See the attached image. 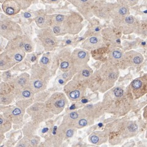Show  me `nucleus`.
Listing matches in <instances>:
<instances>
[{
	"mask_svg": "<svg viewBox=\"0 0 147 147\" xmlns=\"http://www.w3.org/2000/svg\"><path fill=\"white\" fill-rule=\"evenodd\" d=\"M105 93L102 104L105 112L122 117L129 112L134 107L135 100L127 88L113 87Z\"/></svg>",
	"mask_w": 147,
	"mask_h": 147,
	"instance_id": "obj_1",
	"label": "nucleus"
},
{
	"mask_svg": "<svg viewBox=\"0 0 147 147\" xmlns=\"http://www.w3.org/2000/svg\"><path fill=\"white\" fill-rule=\"evenodd\" d=\"M119 68L109 61L103 64L87 80V85L92 90L101 93L112 88L119 76Z\"/></svg>",
	"mask_w": 147,
	"mask_h": 147,
	"instance_id": "obj_2",
	"label": "nucleus"
},
{
	"mask_svg": "<svg viewBox=\"0 0 147 147\" xmlns=\"http://www.w3.org/2000/svg\"><path fill=\"white\" fill-rule=\"evenodd\" d=\"M84 18L79 12H71L66 14L52 15L50 28L56 36L76 34L82 30Z\"/></svg>",
	"mask_w": 147,
	"mask_h": 147,
	"instance_id": "obj_3",
	"label": "nucleus"
},
{
	"mask_svg": "<svg viewBox=\"0 0 147 147\" xmlns=\"http://www.w3.org/2000/svg\"><path fill=\"white\" fill-rule=\"evenodd\" d=\"M105 131L108 135L109 143L116 145L136 136L139 131V126L136 121L122 118L108 124Z\"/></svg>",
	"mask_w": 147,
	"mask_h": 147,
	"instance_id": "obj_4",
	"label": "nucleus"
},
{
	"mask_svg": "<svg viewBox=\"0 0 147 147\" xmlns=\"http://www.w3.org/2000/svg\"><path fill=\"white\" fill-rule=\"evenodd\" d=\"M113 26L121 33L130 34L136 33L140 26V22L131 14L112 20Z\"/></svg>",
	"mask_w": 147,
	"mask_h": 147,
	"instance_id": "obj_5",
	"label": "nucleus"
},
{
	"mask_svg": "<svg viewBox=\"0 0 147 147\" xmlns=\"http://www.w3.org/2000/svg\"><path fill=\"white\" fill-rule=\"evenodd\" d=\"M0 29L1 36L9 41L23 34L20 25L10 20H1Z\"/></svg>",
	"mask_w": 147,
	"mask_h": 147,
	"instance_id": "obj_6",
	"label": "nucleus"
},
{
	"mask_svg": "<svg viewBox=\"0 0 147 147\" xmlns=\"http://www.w3.org/2000/svg\"><path fill=\"white\" fill-rule=\"evenodd\" d=\"M75 79L69 84L65 87V91L68 97L72 100H79L82 98L85 93L87 82L79 80L74 78Z\"/></svg>",
	"mask_w": 147,
	"mask_h": 147,
	"instance_id": "obj_7",
	"label": "nucleus"
},
{
	"mask_svg": "<svg viewBox=\"0 0 147 147\" xmlns=\"http://www.w3.org/2000/svg\"><path fill=\"white\" fill-rule=\"evenodd\" d=\"M127 89L134 100L143 97L147 93V74L136 78L131 83Z\"/></svg>",
	"mask_w": 147,
	"mask_h": 147,
	"instance_id": "obj_8",
	"label": "nucleus"
},
{
	"mask_svg": "<svg viewBox=\"0 0 147 147\" xmlns=\"http://www.w3.org/2000/svg\"><path fill=\"white\" fill-rule=\"evenodd\" d=\"M38 38L43 47L47 51L53 50L58 45V39L51 28L41 29L38 34Z\"/></svg>",
	"mask_w": 147,
	"mask_h": 147,
	"instance_id": "obj_9",
	"label": "nucleus"
},
{
	"mask_svg": "<svg viewBox=\"0 0 147 147\" xmlns=\"http://www.w3.org/2000/svg\"><path fill=\"white\" fill-rule=\"evenodd\" d=\"M27 112L34 122H41L52 117L50 115L52 112L46 106L45 104L36 103L28 109Z\"/></svg>",
	"mask_w": 147,
	"mask_h": 147,
	"instance_id": "obj_10",
	"label": "nucleus"
},
{
	"mask_svg": "<svg viewBox=\"0 0 147 147\" xmlns=\"http://www.w3.org/2000/svg\"><path fill=\"white\" fill-rule=\"evenodd\" d=\"M66 103L67 99L65 95L61 93H57L52 95L45 104L52 113L58 114L62 112Z\"/></svg>",
	"mask_w": 147,
	"mask_h": 147,
	"instance_id": "obj_11",
	"label": "nucleus"
},
{
	"mask_svg": "<svg viewBox=\"0 0 147 147\" xmlns=\"http://www.w3.org/2000/svg\"><path fill=\"white\" fill-rule=\"evenodd\" d=\"M74 6L86 19L93 17V8L95 0H67Z\"/></svg>",
	"mask_w": 147,
	"mask_h": 147,
	"instance_id": "obj_12",
	"label": "nucleus"
},
{
	"mask_svg": "<svg viewBox=\"0 0 147 147\" xmlns=\"http://www.w3.org/2000/svg\"><path fill=\"white\" fill-rule=\"evenodd\" d=\"M71 63L75 72H79L89 60L88 53L84 50L76 49L71 55Z\"/></svg>",
	"mask_w": 147,
	"mask_h": 147,
	"instance_id": "obj_13",
	"label": "nucleus"
},
{
	"mask_svg": "<svg viewBox=\"0 0 147 147\" xmlns=\"http://www.w3.org/2000/svg\"><path fill=\"white\" fill-rule=\"evenodd\" d=\"M109 6L110 3L107 2L106 0H95L93 8V15L100 19H111L110 17Z\"/></svg>",
	"mask_w": 147,
	"mask_h": 147,
	"instance_id": "obj_14",
	"label": "nucleus"
},
{
	"mask_svg": "<svg viewBox=\"0 0 147 147\" xmlns=\"http://www.w3.org/2000/svg\"><path fill=\"white\" fill-rule=\"evenodd\" d=\"M144 56L140 53L130 50L124 53L123 69L128 67H137L143 63Z\"/></svg>",
	"mask_w": 147,
	"mask_h": 147,
	"instance_id": "obj_15",
	"label": "nucleus"
},
{
	"mask_svg": "<svg viewBox=\"0 0 147 147\" xmlns=\"http://www.w3.org/2000/svg\"><path fill=\"white\" fill-rule=\"evenodd\" d=\"M109 11L110 18L112 20L130 14L129 7L118 1L113 3H110Z\"/></svg>",
	"mask_w": 147,
	"mask_h": 147,
	"instance_id": "obj_16",
	"label": "nucleus"
},
{
	"mask_svg": "<svg viewBox=\"0 0 147 147\" xmlns=\"http://www.w3.org/2000/svg\"><path fill=\"white\" fill-rule=\"evenodd\" d=\"M104 44V40L101 33H96L90 36L82 44V47L88 50L99 49L102 47Z\"/></svg>",
	"mask_w": 147,
	"mask_h": 147,
	"instance_id": "obj_17",
	"label": "nucleus"
},
{
	"mask_svg": "<svg viewBox=\"0 0 147 147\" xmlns=\"http://www.w3.org/2000/svg\"><path fill=\"white\" fill-rule=\"evenodd\" d=\"M34 20L37 26L40 29L50 28L52 22V15H49L43 11H38L36 13Z\"/></svg>",
	"mask_w": 147,
	"mask_h": 147,
	"instance_id": "obj_18",
	"label": "nucleus"
},
{
	"mask_svg": "<svg viewBox=\"0 0 147 147\" xmlns=\"http://www.w3.org/2000/svg\"><path fill=\"white\" fill-rule=\"evenodd\" d=\"M22 110L19 107H7L4 112V117L9 119L11 123H19L22 121Z\"/></svg>",
	"mask_w": 147,
	"mask_h": 147,
	"instance_id": "obj_19",
	"label": "nucleus"
},
{
	"mask_svg": "<svg viewBox=\"0 0 147 147\" xmlns=\"http://www.w3.org/2000/svg\"><path fill=\"white\" fill-rule=\"evenodd\" d=\"M124 53L121 49L114 47L110 50L109 54V61L110 63L117 66L119 69H123Z\"/></svg>",
	"mask_w": 147,
	"mask_h": 147,
	"instance_id": "obj_20",
	"label": "nucleus"
},
{
	"mask_svg": "<svg viewBox=\"0 0 147 147\" xmlns=\"http://www.w3.org/2000/svg\"><path fill=\"white\" fill-rule=\"evenodd\" d=\"M1 7L3 12L7 16H13L22 10V8L16 0H7L2 3Z\"/></svg>",
	"mask_w": 147,
	"mask_h": 147,
	"instance_id": "obj_21",
	"label": "nucleus"
},
{
	"mask_svg": "<svg viewBox=\"0 0 147 147\" xmlns=\"http://www.w3.org/2000/svg\"><path fill=\"white\" fill-rule=\"evenodd\" d=\"M102 35L105 41H107L110 45H113V48L120 44V38L115 32L111 28H106L102 30Z\"/></svg>",
	"mask_w": 147,
	"mask_h": 147,
	"instance_id": "obj_22",
	"label": "nucleus"
},
{
	"mask_svg": "<svg viewBox=\"0 0 147 147\" xmlns=\"http://www.w3.org/2000/svg\"><path fill=\"white\" fill-rule=\"evenodd\" d=\"M90 140L94 144L100 145L109 140V137L105 131L95 132L90 137Z\"/></svg>",
	"mask_w": 147,
	"mask_h": 147,
	"instance_id": "obj_23",
	"label": "nucleus"
},
{
	"mask_svg": "<svg viewBox=\"0 0 147 147\" xmlns=\"http://www.w3.org/2000/svg\"><path fill=\"white\" fill-rule=\"evenodd\" d=\"M1 69H8L16 63L15 61L5 52H4L1 55Z\"/></svg>",
	"mask_w": 147,
	"mask_h": 147,
	"instance_id": "obj_24",
	"label": "nucleus"
},
{
	"mask_svg": "<svg viewBox=\"0 0 147 147\" xmlns=\"http://www.w3.org/2000/svg\"><path fill=\"white\" fill-rule=\"evenodd\" d=\"M1 132L4 133L10 129L11 127V122L4 117L3 115L1 116Z\"/></svg>",
	"mask_w": 147,
	"mask_h": 147,
	"instance_id": "obj_25",
	"label": "nucleus"
},
{
	"mask_svg": "<svg viewBox=\"0 0 147 147\" xmlns=\"http://www.w3.org/2000/svg\"><path fill=\"white\" fill-rule=\"evenodd\" d=\"M22 8V10H25L30 7L32 4L36 3L38 0H16Z\"/></svg>",
	"mask_w": 147,
	"mask_h": 147,
	"instance_id": "obj_26",
	"label": "nucleus"
},
{
	"mask_svg": "<svg viewBox=\"0 0 147 147\" xmlns=\"http://www.w3.org/2000/svg\"><path fill=\"white\" fill-rule=\"evenodd\" d=\"M117 1L130 7L136 5L139 3V0H117Z\"/></svg>",
	"mask_w": 147,
	"mask_h": 147,
	"instance_id": "obj_27",
	"label": "nucleus"
},
{
	"mask_svg": "<svg viewBox=\"0 0 147 147\" xmlns=\"http://www.w3.org/2000/svg\"><path fill=\"white\" fill-rule=\"evenodd\" d=\"M70 66V63L68 61H63L61 64H60V67L62 70H67V69L69 68Z\"/></svg>",
	"mask_w": 147,
	"mask_h": 147,
	"instance_id": "obj_28",
	"label": "nucleus"
},
{
	"mask_svg": "<svg viewBox=\"0 0 147 147\" xmlns=\"http://www.w3.org/2000/svg\"><path fill=\"white\" fill-rule=\"evenodd\" d=\"M69 117L70 118V119H72V120L76 121V119L79 118V114L76 112H71L69 115Z\"/></svg>",
	"mask_w": 147,
	"mask_h": 147,
	"instance_id": "obj_29",
	"label": "nucleus"
},
{
	"mask_svg": "<svg viewBox=\"0 0 147 147\" xmlns=\"http://www.w3.org/2000/svg\"><path fill=\"white\" fill-rule=\"evenodd\" d=\"M49 62H50L49 58L46 57H43L42 59H40V64L42 66L47 65V64L49 63Z\"/></svg>",
	"mask_w": 147,
	"mask_h": 147,
	"instance_id": "obj_30",
	"label": "nucleus"
},
{
	"mask_svg": "<svg viewBox=\"0 0 147 147\" xmlns=\"http://www.w3.org/2000/svg\"><path fill=\"white\" fill-rule=\"evenodd\" d=\"M61 0H43V2L47 4H58Z\"/></svg>",
	"mask_w": 147,
	"mask_h": 147,
	"instance_id": "obj_31",
	"label": "nucleus"
},
{
	"mask_svg": "<svg viewBox=\"0 0 147 147\" xmlns=\"http://www.w3.org/2000/svg\"><path fill=\"white\" fill-rule=\"evenodd\" d=\"M74 134V131L72 129H69L66 132V136L67 137H71Z\"/></svg>",
	"mask_w": 147,
	"mask_h": 147,
	"instance_id": "obj_32",
	"label": "nucleus"
},
{
	"mask_svg": "<svg viewBox=\"0 0 147 147\" xmlns=\"http://www.w3.org/2000/svg\"><path fill=\"white\" fill-rule=\"evenodd\" d=\"M143 116L145 120L147 121V105L145 107L144 110V113H143Z\"/></svg>",
	"mask_w": 147,
	"mask_h": 147,
	"instance_id": "obj_33",
	"label": "nucleus"
},
{
	"mask_svg": "<svg viewBox=\"0 0 147 147\" xmlns=\"http://www.w3.org/2000/svg\"><path fill=\"white\" fill-rule=\"evenodd\" d=\"M5 1H7V0H0V1H1V3H3Z\"/></svg>",
	"mask_w": 147,
	"mask_h": 147,
	"instance_id": "obj_34",
	"label": "nucleus"
},
{
	"mask_svg": "<svg viewBox=\"0 0 147 147\" xmlns=\"http://www.w3.org/2000/svg\"><path fill=\"white\" fill-rule=\"evenodd\" d=\"M145 137L147 139V129H146V134H145Z\"/></svg>",
	"mask_w": 147,
	"mask_h": 147,
	"instance_id": "obj_35",
	"label": "nucleus"
},
{
	"mask_svg": "<svg viewBox=\"0 0 147 147\" xmlns=\"http://www.w3.org/2000/svg\"><path fill=\"white\" fill-rule=\"evenodd\" d=\"M63 1H65V0H63Z\"/></svg>",
	"mask_w": 147,
	"mask_h": 147,
	"instance_id": "obj_36",
	"label": "nucleus"
}]
</instances>
